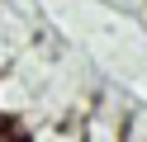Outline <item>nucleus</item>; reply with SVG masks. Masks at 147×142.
Wrapping results in <instances>:
<instances>
[]
</instances>
